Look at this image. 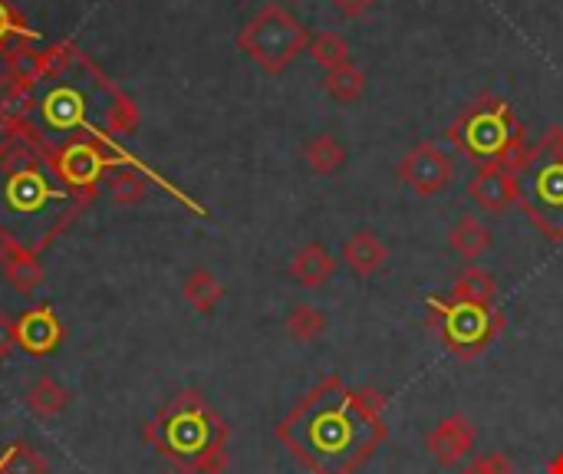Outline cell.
I'll return each mask as SVG.
<instances>
[{"mask_svg":"<svg viewBox=\"0 0 563 474\" xmlns=\"http://www.w3.org/2000/svg\"><path fill=\"white\" fill-rule=\"evenodd\" d=\"M277 438L310 474H356L389 438L386 395L326 375L277 421Z\"/></svg>","mask_w":563,"mask_h":474,"instance_id":"obj_1","label":"cell"},{"mask_svg":"<svg viewBox=\"0 0 563 474\" xmlns=\"http://www.w3.org/2000/svg\"><path fill=\"white\" fill-rule=\"evenodd\" d=\"M73 215V192L24 146L0 149V234L21 251H41Z\"/></svg>","mask_w":563,"mask_h":474,"instance_id":"obj_2","label":"cell"},{"mask_svg":"<svg viewBox=\"0 0 563 474\" xmlns=\"http://www.w3.org/2000/svg\"><path fill=\"white\" fill-rule=\"evenodd\" d=\"M146 441L188 474H225L228 425L195 389L179 392L149 425Z\"/></svg>","mask_w":563,"mask_h":474,"instance_id":"obj_3","label":"cell"},{"mask_svg":"<svg viewBox=\"0 0 563 474\" xmlns=\"http://www.w3.org/2000/svg\"><path fill=\"white\" fill-rule=\"evenodd\" d=\"M448 139L468 162H474V165L501 162L517 175L530 155V142H527L520 119L514 116L510 103H504L497 96H481V100L468 103L458 113V119L448 126Z\"/></svg>","mask_w":563,"mask_h":474,"instance_id":"obj_4","label":"cell"},{"mask_svg":"<svg viewBox=\"0 0 563 474\" xmlns=\"http://www.w3.org/2000/svg\"><path fill=\"white\" fill-rule=\"evenodd\" d=\"M524 215L553 244L563 241V129L553 126L537 146H530L520 169Z\"/></svg>","mask_w":563,"mask_h":474,"instance_id":"obj_5","label":"cell"},{"mask_svg":"<svg viewBox=\"0 0 563 474\" xmlns=\"http://www.w3.org/2000/svg\"><path fill=\"white\" fill-rule=\"evenodd\" d=\"M425 310H428V330L441 339V346L455 359H478L504 333V313L497 307H474V303L428 297Z\"/></svg>","mask_w":563,"mask_h":474,"instance_id":"obj_6","label":"cell"},{"mask_svg":"<svg viewBox=\"0 0 563 474\" xmlns=\"http://www.w3.org/2000/svg\"><path fill=\"white\" fill-rule=\"evenodd\" d=\"M310 44V34L307 27L280 4H271L264 8L257 18L248 21V27L238 34V47L267 73H284L297 54H303Z\"/></svg>","mask_w":563,"mask_h":474,"instance_id":"obj_7","label":"cell"},{"mask_svg":"<svg viewBox=\"0 0 563 474\" xmlns=\"http://www.w3.org/2000/svg\"><path fill=\"white\" fill-rule=\"evenodd\" d=\"M399 182L418 195V198H432V195H441L448 185H451V175H455V165L448 159V152L435 142H418L415 149H409L395 169Z\"/></svg>","mask_w":563,"mask_h":474,"instance_id":"obj_8","label":"cell"},{"mask_svg":"<svg viewBox=\"0 0 563 474\" xmlns=\"http://www.w3.org/2000/svg\"><path fill=\"white\" fill-rule=\"evenodd\" d=\"M468 198L487 211V215H504L510 208H520L524 201V192H520V175L510 172L507 165L501 162H491V165H478L471 182H468Z\"/></svg>","mask_w":563,"mask_h":474,"instance_id":"obj_9","label":"cell"},{"mask_svg":"<svg viewBox=\"0 0 563 474\" xmlns=\"http://www.w3.org/2000/svg\"><path fill=\"white\" fill-rule=\"evenodd\" d=\"M478 444V428L468 415L455 412V415H445L428 435H425V451L435 458V464L441 467H455L461 464Z\"/></svg>","mask_w":563,"mask_h":474,"instance_id":"obj_10","label":"cell"},{"mask_svg":"<svg viewBox=\"0 0 563 474\" xmlns=\"http://www.w3.org/2000/svg\"><path fill=\"white\" fill-rule=\"evenodd\" d=\"M64 343V326L50 307H34L18 320V346L31 356H50Z\"/></svg>","mask_w":563,"mask_h":474,"instance_id":"obj_11","label":"cell"},{"mask_svg":"<svg viewBox=\"0 0 563 474\" xmlns=\"http://www.w3.org/2000/svg\"><path fill=\"white\" fill-rule=\"evenodd\" d=\"M386 261H389V247H386V244L379 241V234L369 231V228H359V231H353V234L343 241L340 264H343L353 277H359V280L379 274V270L386 267Z\"/></svg>","mask_w":563,"mask_h":474,"instance_id":"obj_12","label":"cell"},{"mask_svg":"<svg viewBox=\"0 0 563 474\" xmlns=\"http://www.w3.org/2000/svg\"><path fill=\"white\" fill-rule=\"evenodd\" d=\"M44 126L60 136H73L77 129L87 126V103L73 86H57L41 100Z\"/></svg>","mask_w":563,"mask_h":474,"instance_id":"obj_13","label":"cell"},{"mask_svg":"<svg viewBox=\"0 0 563 474\" xmlns=\"http://www.w3.org/2000/svg\"><path fill=\"white\" fill-rule=\"evenodd\" d=\"M106 169H110L106 152H100L90 142H73L60 155V175H64V182L70 188H90V185H96Z\"/></svg>","mask_w":563,"mask_h":474,"instance_id":"obj_14","label":"cell"},{"mask_svg":"<svg viewBox=\"0 0 563 474\" xmlns=\"http://www.w3.org/2000/svg\"><path fill=\"white\" fill-rule=\"evenodd\" d=\"M336 257L330 254V247H323L320 241H310V244H303L297 254H294V261H290V277L300 284V287H310V290H317V287H323V284H330L333 277H336Z\"/></svg>","mask_w":563,"mask_h":474,"instance_id":"obj_15","label":"cell"},{"mask_svg":"<svg viewBox=\"0 0 563 474\" xmlns=\"http://www.w3.org/2000/svg\"><path fill=\"white\" fill-rule=\"evenodd\" d=\"M491 244H494L491 228H487L484 221H478L474 215H464V218H458V221L448 228V247H451L458 257H464L468 264H474L478 257H484V254L491 251Z\"/></svg>","mask_w":563,"mask_h":474,"instance_id":"obj_16","label":"cell"},{"mask_svg":"<svg viewBox=\"0 0 563 474\" xmlns=\"http://www.w3.org/2000/svg\"><path fill=\"white\" fill-rule=\"evenodd\" d=\"M349 159V149L340 136L333 132H317L307 146H303V162L313 175L326 178V175H336Z\"/></svg>","mask_w":563,"mask_h":474,"instance_id":"obj_17","label":"cell"},{"mask_svg":"<svg viewBox=\"0 0 563 474\" xmlns=\"http://www.w3.org/2000/svg\"><path fill=\"white\" fill-rule=\"evenodd\" d=\"M494 297H497V280L484 267H474V264H468L458 274V280L451 284V293H448V300L474 303V307H494Z\"/></svg>","mask_w":563,"mask_h":474,"instance_id":"obj_18","label":"cell"},{"mask_svg":"<svg viewBox=\"0 0 563 474\" xmlns=\"http://www.w3.org/2000/svg\"><path fill=\"white\" fill-rule=\"evenodd\" d=\"M182 293H185V300H188L198 313L211 316V313L218 310V303L225 300V284H221L208 267H195V270H188V277H185V284H182Z\"/></svg>","mask_w":563,"mask_h":474,"instance_id":"obj_19","label":"cell"},{"mask_svg":"<svg viewBox=\"0 0 563 474\" xmlns=\"http://www.w3.org/2000/svg\"><path fill=\"white\" fill-rule=\"evenodd\" d=\"M0 261H4L8 280H11L21 293H34V290L44 284V267L34 261L31 251H21V247H14V244H4V251H0Z\"/></svg>","mask_w":563,"mask_h":474,"instance_id":"obj_20","label":"cell"},{"mask_svg":"<svg viewBox=\"0 0 563 474\" xmlns=\"http://www.w3.org/2000/svg\"><path fill=\"white\" fill-rule=\"evenodd\" d=\"M366 73L356 67V63H346V67H336V70H326L323 77V90L333 103L340 106H353L366 96Z\"/></svg>","mask_w":563,"mask_h":474,"instance_id":"obj_21","label":"cell"},{"mask_svg":"<svg viewBox=\"0 0 563 474\" xmlns=\"http://www.w3.org/2000/svg\"><path fill=\"white\" fill-rule=\"evenodd\" d=\"M326 313L313 303H300L287 313V336L297 343H317L326 333Z\"/></svg>","mask_w":563,"mask_h":474,"instance_id":"obj_22","label":"cell"},{"mask_svg":"<svg viewBox=\"0 0 563 474\" xmlns=\"http://www.w3.org/2000/svg\"><path fill=\"white\" fill-rule=\"evenodd\" d=\"M67 402H70V392H67L57 379H50V375H41V379L27 389V405H31V412H37L41 418L60 415V412L67 408Z\"/></svg>","mask_w":563,"mask_h":474,"instance_id":"obj_23","label":"cell"},{"mask_svg":"<svg viewBox=\"0 0 563 474\" xmlns=\"http://www.w3.org/2000/svg\"><path fill=\"white\" fill-rule=\"evenodd\" d=\"M307 54H310L313 63L323 67V70H336V67H346V63H349V44H346L336 31L313 34L310 44H307Z\"/></svg>","mask_w":563,"mask_h":474,"instance_id":"obj_24","label":"cell"},{"mask_svg":"<svg viewBox=\"0 0 563 474\" xmlns=\"http://www.w3.org/2000/svg\"><path fill=\"white\" fill-rule=\"evenodd\" d=\"M0 474H47V458L34 444L18 441L0 454Z\"/></svg>","mask_w":563,"mask_h":474,"instance_id":"obj_25","label":"cell"},{"mask_svg":"<svg viewBox=\"0 0 563 474\" xmlns=\"http://www.w3.org/2000/svg\"><path fill=\"white\" fill-rule=\"evenodd\" d=\"M461 474H514V461L507 451H484L461 464Z\"/></svg>","mask_w":563,"mask_h":474,"instance_id":"obj_26","label":"cell"},{"mask_svg":"<svg viewBox=\"0 0 563 474\" xmlns=\"http://www.w3.org/2000/svg\"><path fill=\"white\" fill-rule=\"evenodd\" d=\"M110 188L116 192V198H119V201H139V195H142V178H139V175H133L129 169H123L119 175H113V178H110Z\"/></svg>","mask_w":563,"mask_h":474,"instance_id":"obj_27","label":"cell"},{"mask_svg":"<svg viewBox=\"0 0 563 474\" xmlns=\"http://www.w3.org/2000/svg\"><path fill=\"white\" fill-rule=\"evenodd\" d=\"M376 0H333V11L343 18V21H359L372 11Z\"/></svg>","mask_w":563,"mask_h":474,"instance_id":"obj_28","label":"cell"},{"mask_svg":"<svg viewBox=\"0 0 563 474\" xmlns=\"http://www.w3.org/2000/svg\"><path fill=\"white\" fill-rule=\"evenodd\" d=\"M18 349V323L0 313V359H8Z\"/></svg>","mask_w":563,"mask_h":474,"instance_id":"obj_29","label":"cell"},{"mask_svg":"<svg viewBox=\"0 0 563 474\" xmlns=\"http://www.w3.org/2000/svg\"><path fill=\"white\" fill-rule=\"evenodd\" d=\"M11 27H8V8H4V0H0V37H4Z\"/></svg>","mask_w":563,"mask_h":474,"instance_id":"obj_30","label":"cell"},{"mask_svg":"<svg viewBox=\"0 0 563 474\" xmlns=\"http://www.w3.org/2000/svg\"><path fill=\"white\" fill-rule=\"evenodd\" d=\"M550 471H553V474H563V454H560V458L553 461V467H550Z\"/></svg>","mask_w":563,"mask_h":474,"instance_id":"obj_31","label":"cell"}]
</instances>
